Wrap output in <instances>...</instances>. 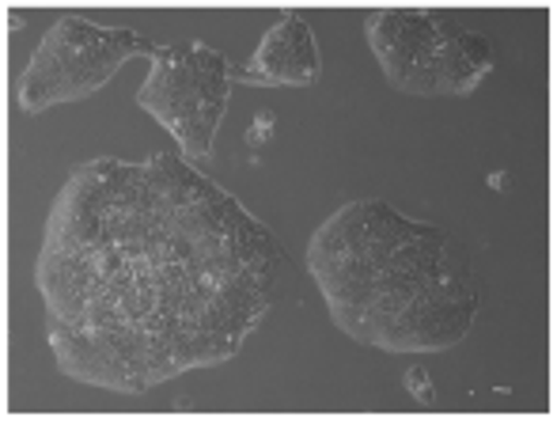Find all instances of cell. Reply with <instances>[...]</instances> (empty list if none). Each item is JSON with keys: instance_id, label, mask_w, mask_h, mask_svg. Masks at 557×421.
Listing matches in <instances>:
<instances>
[{"instance_id": "obj_4", "label": "cell", "mask_w": 557, "mask_h": 421, "mask_svg": "<svg viewBox=\"0 0 557 421\" xmlns=\"http://www.w3.org/2000/svg\"><path fill=\"white\" fill-rule=\"evenodd\" d=\"M319 73H323V61H319L315 35H311L304 12H288L270 27V35L262 38V46H258V53L250 58V65L232 69V81L315 84Z\"/></svg>"}, {"instance_id": "obj_1", "label": "cell", "mask_w": 557, "mask_h": 421, "mask_svg": "<svg viewBox=\"0 0 557 421\" xmlns=\"http://www.w3.org/2000/svg\"><path fill=\"white\" fill-rule=\"evenodd\" d=\"M156 50L160 46L133 35V30H103L84 15H61L23 73L20 107L27 114H38L53 103H65V99H84L96 88H103L125 58H133V53L156 58Z\"/></svg>"}, {"instance_id": "obj_3", "label": "cell", "mask_w": 557, "mask_h": 421, "mask_svg": "<svg viewBox=\"0 0 557 421\" xmlns=\"http://www.w3.org/2000/svg\"><path fill=\"white\" fill-rule=\"evenodd\" d=\"M232 88V69L206 42L194 46H160L152 58L145 88L137 91V103L152 119H163L171 107L186 103L194 96H224Z\"/></svg>"}, {"instance_id": "obj_6", "label": "cell", "mask_w": 557, "mask_h": 421, "mask_svg": "<svg viewBox=\"0 0 557 421\" xmlns=\"http://www.w3.org/2000/svg\"><path fill=\"white\" fill-rule=\"evenodd\" d=\"M406 392H410L413 399L421 403V407H433V403H436L433 380H429V372L421 369V364H413V369L406 372Z\"/></svg>"}, {"instance_id": "obj_8", "label": "cell", "mask_w": 557, "mask_h": 421, "mask_svg": "<svg viewBox=\"0 0 557 421\" xmlns=\"http://www.w3.org/2000/svg\"><path fill=\"white\" fill-rule=\"evenodd\" d=\"M490 186H493V190H508V175H505V171H497V175H490Z\"/></svg>"}, {"instance_id": "obj_5", "label": "cell", "mask_w": 557, "mask_h": 421, "mask_svg": "<svg viewBox=\"0 0 557 421\" xmlns=\"http://www.w3.org/2000/svg\"><path fill=\"white\" fill-rule=\"evenodd\" d=\"M493 73V46L474 30H459L441 50V91L444 96H470Z\"/></svg>"}, {"instance_id": "obj_9", "label": "cell", "mask_w": 557, "mask_h": 421, "mask_svg": "<svg viewBox=\"0 0 557 421\" xmlns=\"http://www.w3.org/2000/svg\"><path fill=\"white\" fill-rule=\"evenodd\" d=\"M4 23H8V27H20V23H23V12H8V15H4Z\"/></svg>"}, {"instance_id": "obj_7", "label": "cell", "mask_w": 557, "mask_h": 421, "mask_svg": "<svg viewBox=\"0 0 557 421\" xmlns=\"http://www.w3.org/2000/svg\"><path fill=\"white\" fill-rule=\"evenodd\" d=\"M273 126H277V114H273V111H258L255 126L247 129V148H265V145H270Z\"/></svg>"}, {"instance_id": "obj_2", "label": "cell", "mask_w": 557, "mask_h": 421, "mask_svg": "<svg viewBox=\"0 0 557 421\" xmlns=\"http://www.w3.org/2000/svg\"><path fill=\"white\" fill-rule=\"evenodd\" d=\"M459 30L462 23L455 12L387 8L368 20V42L395 88L413 91V96H436L441 91V50Z\"/></svg>"}]
</instances>
